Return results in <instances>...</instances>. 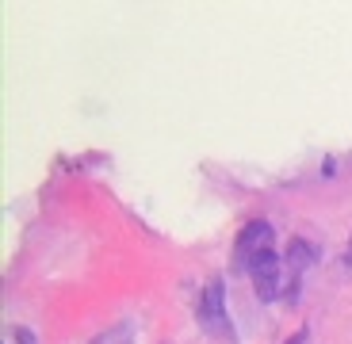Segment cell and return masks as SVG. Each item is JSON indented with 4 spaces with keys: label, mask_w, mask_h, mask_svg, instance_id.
I'll list each match as a JSON object with an SVG mask.
<instances>
[{
    "label": "cell",
    "mask_w": 352,
    "mask_h": 344,
    "mask_svg": "<svg viewBox=\"0 0 352 344\" xmlns=\"http://www.w3.org/2000/svg\"><path fill=\"white\" fill-rule=\"evenodd\" d=\"M199 325H203V333H207V336H219V341L234 344V325H230V314H226V287H222L219 275L203 287Z\"/></svg>",
    "instance_id": "obj_1"
},
{
    "label": "cell",
    "mask_w": 352,
    "mask_h": 344,
    "mask_svg": "<svg viewBox=\"0 0 352 344\" xmlns=\"http://www.w3.org/2000/svg\"><path fill=\"white\" fill-rule=\"evenodd\" d=\"M272 241H276L272 222L253 218L238 233V245H234V268H238V272H241V268H249V264H253V256H261V253H268V249H272Z\"/></svg>",
    "instance_id": "obj_2"
},
{
    "label": "cell",
    "mask_w": 352,
    "mask_h": 344,
    "mask_svg": "<svg viewBox=\"0 0 352 344\" xmlns=\"http://www.w3.org/2000/svg\"><path fill=\"white\" fill-rule=\"evenodd\" d=\"M245 272H249V279H253V287H256V299H261V302H272L276 295H280L283 256H276V249H268V253L253 256V264H249Z\"/></svg>",
    "instance_id": "obj_3"
},
{
    "label": "cell",
    "mask_w": 352,
    "mask_h": 344,
    "mask_svg": "<svg viewBox=\"0 0 352 344\" xmlns=\"http://www.w3.org/2000/svg\"><path fill=\"white\" fill-rule=\"evenodd\" d=\"M318 256H322V249L314 245V241L307 238H291L287 249H283V264L291 268V272H310V268L318 264Z\"/></svg>",
    "instance_id": "obj_4"
},
{
    "label": "cell",
    "mask_w": 352,
    "mask_h": 344,
    "mask_svg": "<svg viewBox=\"0 0 352 344\" xmlns=\"http://www.w3.org/2000/svg\"><path fill=\"white\" fill-rule=\"evenodd\" d=\"M12 341H16V344H38L31 329H16V333H12Z\"/></svg>",
    "instance_id": "obj_5"
},
{
    "label": "cell",
    "mask_w": 352,
    "mask_h": 344,
    "mask_svg": "<svg viewBox=\"0 0 352 344\" xmlns=\"http://www.w3.org/2000/svg\"><path fill=\"white\" fill-rule=\"evenodd\" d=\"M283 344H307V329H299V333H291Z\"/></svg>",
    "instance_id": "obj_6"
},
{
    "label": "cell",
    "mask_w": 352,
    "mask_h": 344,
    "mask_svg": "<svg viewBox=\"0 0 352 344\" xmlns=\"http://www.w3.org/2000/svg\"><path fill=\"white\" fill-rule=\"evenodd\" d=\"M344 264H352V238H349V249H344Z\"/></svg>",
    "instance_id": "obj_7"
}]
</instances>
